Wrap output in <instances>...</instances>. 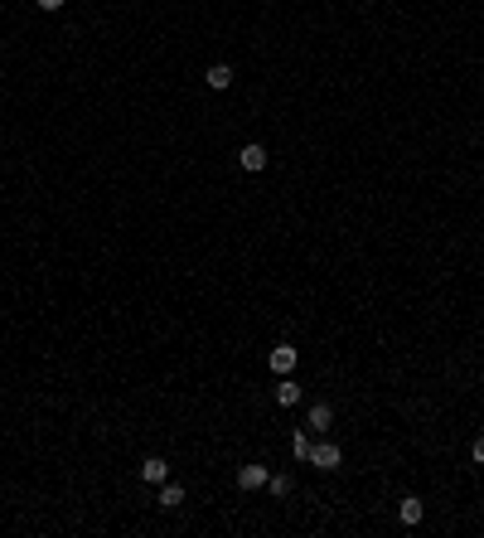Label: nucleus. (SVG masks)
<instances>
[{
	"mask_svg": "<svg viewBox=\"0 0 484 538\" xmlns=\"http://www.w3.org/2000/svg\"><path fill=\"white\" fill-rule=\"evenodd\" d=\"M310 466H320V470H339V466H344V451H339L334 441H310Z\"/></svg>",
	"mask_w": 484,
	"mask_h": 538,
	"instance_id": "f257e3e1",
	"label": "nucleus"
},
{
	"mask_svg": "<svg viewBox=\"0 0 484 538\" xmlns=\"http://www.w3.org/2000/svg\"><path fill=\"white\" fill-rule=\"evenodd\" d=\"M238 161H242V170H252V175H257V170H267V146L247 141V146L238 151Z\"/></svg>",
	"mask_w": 484,
	"mask_h": 538,
	"instance_id": "f03ea898",
	"label": "nucleus"
},
{
	"mask_svg": "<svg viewBox=\"0 0 484 538\" xmlns=\"http://www.w3.org/2000/svg\"><path fill=\"white\" fill-rule=\"evenodd\" d=\"M267 364H271V374H276V378L291 374V369H296V350H291V345H276V350L267 354Z\"/></svg>",
	"mask_w": 484,
	"mask_h": 538,
	"instance_id": "7ed1b4c3",
	"label": "nucleus"
},
{
	"mask_svg": "<svg viewBox=\"0 0 484 538\" xmlns=\"http://www.w3.org/2000/svg\"><path fill=\"white\" fill-rule=\"evenodd\" d=\"M141 480H150V485H165V480H170L165 456H145V461H141Z\"/></svg>",
	"mask_w": 484,
	"mask_h": 538,
	"instance_id": "20e7f679",
	"label": "nucleus"
},
{
	"mask_svg": "<svg viewBox=\"0 0 484 538\" xmlns=\"http://www.w3.org/2000/svg\"><path fill=\"white\" fill-rule=\"evenodd\" d=\"M267 475H271L267 466H242V470H238V485H242V490H262V485H267Z\"/></svg>",
	"mask_w": 484,
	"mask_h": 538,
	"instance_id": "39448f33",
	"label": "nucleus"
},
{
	"mask_svg": "<svg viewBox=\"0 0 484 538\" xmlns=\"http://www.w3.org/2000/svg\"><path fill=\"white\" fill-rule=\"evenodd\" d=\"M329 422H334V407H329V403H315L310 412H305V427H310V431H324Z\"/></svg>",
	"mask_w": 484,
	"mask_h": 538,
	"instance_id": "423d86ee",
	"label": "nucleus"
},
{
	"mask_svg": "<svg viewBox=\"0 0 484 538\" xmlns=\"http://www.w3.org/2000/svg\"><path fill=\"white\" fill-rule=\"evenodd\" d=\"M204 82H209L214 92H228V87H233V68H228V63H214V68L204 73Z\"/></svg>",
	"mask_w": 484,
	"mask_h": 538,
	"instance_id": "0eeeda50",
	"label": "nucleus"
},
{
	"mask_svg": "<svg viewBox=\"0 0 484 538\" xmlns=\"http://www.w3.org/2000/svg\"><path fill=\"white\" fill-rule=\"evenodd\" d=\"M155 505H160V510H180V505H185V485H170V480H165Z\"/></svg>",
	"mask_w": 484,
	"mask_h": 538,
	"instance_id": "6e6552de",
	"label": "nucleus"
},
{
	"mask_svg": "<svg viewBox=\"0 0 484 538\" xmlns=\"http://www.w3.org/2000/svg\"><path fill=\"white\" fill-rule=\"evenodd\" d=\"M276 403H281V407H296L300 403V383H291V378L281 374V383H276Z\"/></svg>",
	"mask_w": 484,
	"mask_h": 538,
	"instance_id": "1a4fd4ad",
	"label": "nucleus"
},
{
	"mask_svg": "<svg viewBox=\"0 0 484 538\" xmlns=\"http://www.w3.org/2000/svg\"><path fill=\"white\" fill-rule=\"evenodd\" d=\"M397 514H402V524H422V514H427V510H422V500H417V495H407L402 505H397Z\"/></svg>",
	"mask_w": 484,
	"mask_h": 538,
	"instance_id": "9d476101",
	"label": "nucleus"
},
{
	"mask_svg": "<svg viewBox=\"0 0 484 538\" xmlns=\"http://www.w3.org/2000/svg\"><path fill=\"white\" fill-rule=\"evenodd\" d=\"M267 490L276 500H286V495H291V475H267Z\"/></svg>",
	"mask_w": 484,
	"mask_h": 538,
	"instance_id": "9b49d317",
	"label": "nucleus"
},
{
	"mask_svg": "<svg viewBox=\"0 0 484 538\" xmlns=\"http://www.w3.org/2000/svg\"><path fill=\"white\" fill-rule=\"evenodd\" d=\"M291 451H296L300 461H310V427H300V431H296V441H291Z\"/></svg>",
	"mask_w": 484,
	"mask_h": 538,
	"instance_id": "f8f14e48",
	"label": "nucleus"
},
{
	"mask_svg": "<svg viewBox=\"0 0 484 538\" xmlns=\"http://www.w3.org/2000/svg\"><path fill=\"white\" fill-rule=\"evenodd\" d=\"M470 456H475V461H484V436H475V441H470Z\"/></svg>",
	"mask_w": 484,
	"mask_h": 538,
	"instance_id": "ddd939ff",
	"label": "nucleus"
},
{
	"mask_svg": "<svg viewBox=\"0 0 484 538\" xmlns=\"http://www.w3.org/2000/svg\"><path fill=\"white\" fill-rule=\"evenodd\" d=\"M34 5H39V10H63L68 0H34Z\"/></svg>",
	"mask_w": 484,
	"mask_h": 538,
	"instance_id": "4468645a",
	"label": "nucleus"
}]
</instances>
